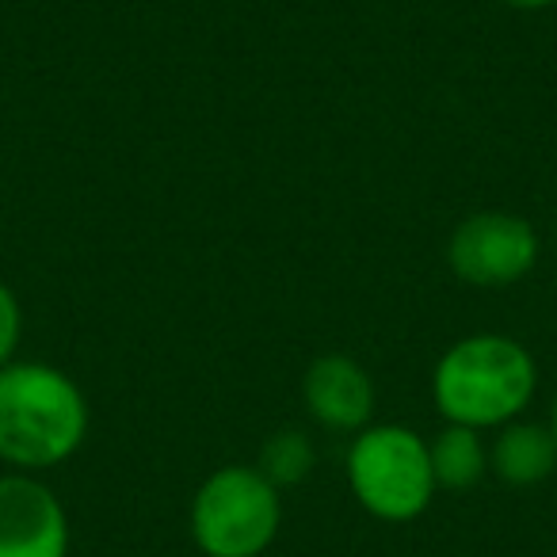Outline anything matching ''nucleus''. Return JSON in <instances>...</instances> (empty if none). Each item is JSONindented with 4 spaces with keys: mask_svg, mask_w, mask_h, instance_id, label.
I'll list each match as a JSON object with an SVG mask.
<instances>
[{
    "mask_svg": "<svg viewBox=\"0 0 557 557\" xmlns=\"http://www.w3.org/2000/svg\"><path fill=\"white\" fill-rule=\"evenodd\" d=\"M88 397L62 367L12 359L0 367V462L20 473H47L85 447Z\"/></svg>",
    "mask_w": 557,
    "mask_h": 557,
    "instance_id": "nucleus-1",
    "label": "nucleus"
},
{
    "mask_svg": "<svg viewBox=\"0 0 557 557\" xmlns=\"http://www.w3.org/2000/svg\"><path fill=\"white\" fill-rule=\"evenodd\" d=\"M539 389V363L508 333L455 341L432 367V401L443 424L496 432L523 417Z\"/></svg>",
    "mask_w": 557,
    "mask_h": 557,
    "instance_id": "nucleus-2",
    "label": "nucleus"
},
{
    "mask_svg": "<svg viewBox=\"0 0 557 557\" xmlns=\"http://www.w3.org/2000/svg\"><path fill=\"white\" fill-rule=\"evenodd\" d=\"M283 527V488L260 466H218L195 488L187 531L202 557H263Z\"/></svg>",
    "mask_w": 557,
    "mask_h": 557,
    "instance_id": "nucleus-3",
    "label": "nucleus"
},
{
    "mask_svg": "<svg viewBox=\"0 0 557 557\" xmlns=\"http://www.w3.org/2000/svg\"><path fill=\"white\" fill-rule=\"evenodd\" d=\"M344 470L356 504L382 523H412L440 493L428 440L409 424H367L351 435Z\"/></svg>",
    "mask_w": 557,
    "mask_h": 557,
    "instance_id": "nucleus-4",
    "label": "nucleus"
},
{
    "mask_svg": "<svg viewBox=\"0 0 557 557\" xmlns=\"http://www.w3.org/2000/svg\"><path fill=\"white\" fill-rule=\"evenodd\" d=\"M539 233L511 210H478L450 230L447 268L466 287H516L539 263Z\"/></svg>",
    "mask_w": 557,
    "mask_h": 557,
    "instance_id": "nucleus-5",
    "label": "nucleus"
},
{
    "mask_svg": "<svg viewBox=\"0 0 557 557\" xmlns=\"http://www.w3.org/2000/svg\"><path fill=\"white\" fill-rule=\"evenodd\" d=\"M70 511L39 473H0V557H70Z\"/></svg>",
    "mask_w": 557,
    "mask_h": 557,
    "instance_id": "nucleus-6",
    "label": "nucleus"
},
{
    "mask_svg": "<svg viewBox=\"0 0 557 557\" xmlns=\"http://www.w3.org/2000/svg\"><path fill=\"white\" fill-rule=\"evenodd\" d=\"M374 379L344 351L318 356L302 374V405L313 424L336 435H356L374 424Z\"/></svg>",
    "mask_w": 557,
    "mask_h": 557,
    "instance_id": "nucleus-7",
    "label": "nucleus"
},
{
    "mask_svg": "<svg viewBox=\"0 0 557 557\" xmlns=\"http://www.w3.org/2000/svg\"><path fill=\"white\" fill-rule=\"evenodd\" d=\"M488 470L511 488H534L549 481L557 470V440L549 424L519 417L496 428V440L488 443Z\"/></svg>",
    "mask_w": 557,
    "mask_h": 557,
    "instance_id": "nucleus-8",
    "label": "nucleus"
},
{
    "mask_svg": "<svg viewBox=\"0 0 557 557\" xmlns=\"http://www.w3.org/2000/svg\"><path fill=\"white\" fill-rule=\"evenodd\" d=\"M428 450H432L435 485L447 493H466L488 473V443L478 428L443 424L435 440H428Z\"/></svg>",
    "mask_w": 557,
    "mask_h": 557,
    "instance_id": "nucleus-9",
    "label": "nucleus"
},
{
    "mask_svg": "<svg viewBox=\"0 0 557 557\" xmlns=\"http://www.w3.org/2000/svg\"><path fill=\"white\" fill-rule=\"evenodd\" d=\"M313 462H318V450H313L310 435L306 432H275L260 450V473L271 481L275 488H287V485H298V481L310 478Z\"/></svg>",
    "mask_w": 557,
    "mask_h": 557,
    "instance_id": "nucleus-10",
    "label": "nucleus"
},
{
    "mask_svg": "<svg viewBox=\"0 0 557 557\" xmlns=\"http://www.w3.org/2000/svg\"><path fill=\"white\" fill-rule=\"evenodd\" d=\"M24 341V310H20L16 290L0 278V367H9Z\"/></svg>",
    "mask_w": 557,
    "mask_h": 557,
    "instance_id": "nucleus-11",
    "label": "nucleus"
},
{
    "mask_svg": "<svg viewBox=\"0 0 557 557\" xmlns=\"http://www.w3.org/2000/svg\"><path fill=\"white\" fill-rule=\"evenodd\" d=\"M504 4H511L519 12H542V9H554L557 0H504Z\"/></svg>",
    "mask_w": 557,
    "mask_h": 557,
    "instance_id": "nucleus-12",
    "label": "nucleus"
},
{
    "mask_svg": "<svg viewBox=\"0 0 557 557\" xmlns=\"http://www.w3.org/2000/svg\"><path fill=\"white\" fill-rule=\"evenodd\" d=\"M549 432H554V440H557V394H554V405H549Z\"/></svg>",
    "mask_w": 557,
    "mask_h": 557,
    "instance_id": "nucleus-13",
    "label": "nucleus"
},
{
    "mask_svg": "<svg viewBox=\"0 0 557 557\" xmlns=\"http://www.w3.org/2000/svg\"><path fill=\"white\" fill-rule=\"evenodd\" d=\"M554 248H557V225H554Z\"/></svg>",
    "mask_w": 557,
    "mask_h": 557,
    "instance_id": "nucleus-14",
    "label": "nucleus"
}]
</instances>
